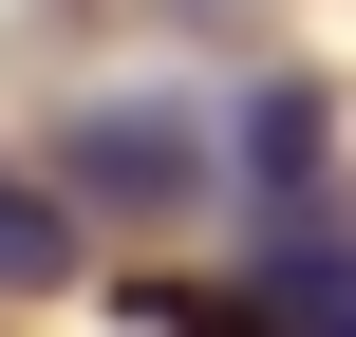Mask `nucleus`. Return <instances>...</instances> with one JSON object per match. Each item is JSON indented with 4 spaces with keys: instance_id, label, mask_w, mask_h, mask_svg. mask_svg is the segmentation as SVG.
I'll return each instance as SVG.
<instances>
[{
    "instance_id": "obj_1",
    "label": "nucleus",
    "mask_w": 356,
    "mask_h": 337,
    "mask_svg": "<svg viewBox=\"0 0 356 337\" xmlns=\"http://www.w3.org/2000/svg\"><path fill=\"white\" fill-rule=\"evenodd\" d=\"M56 188L150 225V206H188V188H207V131H188V113H150V94H113V113H75V131H56Z\"/></svg>"
},
{
    "instance_id": "obj_2",
    "label": "nucleus",
    "mask_w": 356,
    "mask_h": 337,
    "mask_svg": "<svg viewBox=\"0 0 356 337\" xmlns=\"http://www.w3.org/2000/svg\"><path fill=\"white\" fill-rule=\"evenodd\" d=\"M0 281H56V206H38L19 169H0Z\"/></svg>"
}]
</instances>
